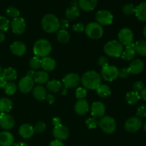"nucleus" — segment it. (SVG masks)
<instances>
[{
    "instance_id": "obj_1",
    "label": "nucleus",
    "mask_w": 146,
    "mask_h": 146,
    "mask_svg": "<svg viewBox=\"0 0 146 146\" xmlns=\"http://www.w3.org/2000/svg\"><path fill=\"white\" fill-rule=\"evenodd\" d=\"M81 82L86 89L96 90L101 84V76L95 71H86L81 78Z\"/></svg>"
},
{
    "instance_id": "obj_2",
    "label": "nucleus",
    "mask_w": 146,
    "mask_h": 146,
    "mask_svg": "<svg viewBox=\"0 0 146 146\" xmlns=\"http://www.w3.org/2000/svg\"><path fill=\"white\" fill-rule=\"evenodd\" d=\"M41 27L45 32L53 34L60 29L59 20L54 14H48L41 20Z\"/></svg>"
},
{
    "instance_id": "obj_3",
    "label": "nucleus",
    "mask_w": 146,
    "mask_h": 146,
    "mask_svg": "<svg viewBox=\"0 0 146 146\" xmlns=\"http://www.w3.org/2000/svg\"><path fill=\"white\" fill-rule=\"evenodd\" d=\"M52 47L49 41L44 38L37 40L33 47V52L34 56L40 58L48 56L51 53Z\"/></svg>"
},
{
    "instance_id": "obj_4",
    "label": "nucleus",
    "mask_w": 146,
    "mask_h": 146,
    "mask_svg": "<svg viewBox=\"0 0 146 146\" xmlns=\"http://www.w3.org/2000/svg\"><path fill=\"white\" fill-rule=\"evenodd\" d=\"M104 51L108 56L113 58L121 57L123 51V46L118 41H109L104 45Z\"/></svg>"
},
{
    "instance_id": "obj_5",
    "label": "nucleus",
    "mask_w": 146,
    "mask_h": 146,
    "mask_svg": "<svg viewBox=\"0 0 146 146\" xmlns=\"http://www.w3.org/2000/svg\"><path fill=\"white\" fill-rule=\"evenodd\" d=\"M85 32L90 38L97 40L103 36L104 31L101 24L97 22H90L85 27Z\"/></svg>"
},
{
    "instance_id": "obj_6",
    "label": "nucleus",
    "mask_w": 146,
    "mask_h": 146,
    "mask_svg": "<svg viewBox=\"0 0 146 146\" xmlns=\"http://www.w3.org/2000/svg\"><path fill=\"white\" fill-rule=\"evenodd\" d=\"M98 126L106 134H112L116 129V123L113 118L106 115L101 117L98 121Z\"/></svg>"
},
{
    "instance_id": "obj_7",
    "label": "nucleus",
    "mask_w": 146,
    "mask_h": 146,
    "mask_svg": "<svg viewBox=\"0 0 146 146\" xmlns=\"http://www.w3.org/2000/svg\"><path fill=\"white\" fill-rule=\"evenodd\" d=\"M101 77L105 81L112 82L118 77V69L115 66L108 65L101 69Z\"/></svg>"
},
{
    "instance_id": "obj_8",
    "label": "nucleus",
    "mask_w": 146,
    "mask_h": 146,
    "mask_svg": "<svg viewBox=\"0 0 146 146\" xmlns=\"http://www.w3.org/2000/svg\"><path fill=\"white\" fill-rule=\"evenodd\" d=\"M96 19L101 26H108L113 23V16L108 10H100L96 14Z\"/></svg>"
},
{
    "instance_id": "obj_9",
    "label": "nucleus",
    "mask_w": 146,
    "mask_h": 146,
    "mask_svg": "<svg viewBox=\"0 0 146 146\" xmlns=\"http://www.w3.org/2000/svg\"><path fill=\"white\" fill-rule=\"evenodd\" d=\"M142 121L137 116L131 117L125 123L124 128L129 133H135L139 131L142 127Z\"/></svg>"
},
{
    "instance_id": "obj_10",
    "label": "nucleus",
    "mask_w": 146,
    "mask_h": 146,
    "mask_svg": "<svg viewBox=\"0 0 146 146\" xmlns=\"http://www.w3.org/2000/svg\"><path fill=\"white\" fill-rule=\"evenodd\" d=\"M62 82L66 88H72L77 87L81 82V78L75 73H70L64 77Z\"/></svg>"
},
{
    "instance_id": "obj_11",
    "label": "nucleus",
    "mask_w": 146,
    "mask_h": 146,
    "mask_svg": "<svg viewBox=\"0 0 146 146\" xmlns=\"http://www.w3.org/2000/svg\"><path fill=\"white\" fill-rule=\"evenodd\" d=\"M119 42L123 46H127L132 44L134 36L132 30L129 28H123L118 34Z\"/></svg>"
},
{
    "instance_id": "obj_12",
    "label": "nucleus",
    "mask_w": 146,
    "mask_h": 146,
    "mask_svg": "<svg viewBox=\"0 0 146 146\" xmlns=\"http://www.w3.org/2000/svg\"><path fill=\"white\" fill-rule=\"evenodd\" d=\"M11 29L13 32L16 34H22L26 30V22L25 20L22 17H17L13 19L11 21Z\"/></svg>"
},
{
    "instance_id": "obj_13",
    "label": "nucleus",
    "mask_w": 146,
    "mask_h": 146,
    "mask_svg": "<svg viewBox=\"0 0 146 146\" xmlns=\"http://www.w3.org/2000/svg\"><path fill=\"white\" fill-rule=\"evenodd\" d=\"M18 87L19 91L23 94H28L33 90L34 87V81L33 78L24 76L19 81Z\"/></svg>"
},
{
    "instance_id": "obj_14",
    "label": "nucleus",
    "mask_w": 146,
    "mask_h": 146,
    "mask_svg": "<svg viewBox=\"0 0 146 146\" xmlns=\"http://www.w3.org/2000/svg\"><path fill=\"white\" fill-rule=\"evenodd\" d=\"M52 133L54 138L56 140H58V141H61L66 140L68 138V135H69L68 129L61 123L54 126Z\"/></svg>"
},
{
    "instance_id": "obj_15",
    "label": "nucleus",
    "mask_w": 146,
    "mask_h": 146,
    "mask_svg": "<svg viewBox=\"0 0 146 146\" xmlns=\"http://www.w3.org/2000/svg\"><path fill=\"white\" fill-rule=\"evenodd\" d=\"M15 121L8 113H1L0 114V126L4 130H11L14 128Z\"/></svg>"
},
{
    "instance_id": "obj_16",
    "label": "nucleus",
    "mask_w": 146,
    "mask_h": 146,
    "mask_svg": "<svg viewBox=\"0 0 146 146\" xmlns=\"http://www.w3.org/2000/svg\"><path fill=\"white\" fill-rule=\"evenodd\" d=\"M91 113L93 117L97 118H101L104 116L106 113V106L101 101H96L93 103L91 108Z\"/></svg>"
},
{
    "instance_id": "obj_17",
    "label": "nucleus",
    "mask_w": 146,
    "mask_h": 146,
    "mask_svg": "<svg viewBox=\"0 0 146 146\" xmlns=\"http://www.w3.org/2000/svg\"><path fill=\"white\" fill-rule=\"evenodd\" d=\"M10 49L13 54L17 56H21L27 51V46L21 41H14L10 46Z\"/></svg>"
},
{
    "instance_id": "obj_18",
    "label": "nucleus",
    "mask_w": 146,
    "mask_h": 146,
    "mask_svg": "<svg viewBox=\"0 0 146 146\" xmlns=\"http://www.w3.org/2000/svg\"><path fill=\"white\" fill-rule=\"evenodd\" d=\"M34 133L35 131H34V127L29 123L23 124L19 127V133L20 136H21L24 139L31 138L34 135Z\"/></svg>"
},
{
    "instance_id": "obj_19",
    "label": "nucleus",
    "mask_w": 146,
    "mask_h": 146,
    "mask_svg": "<svg viewBox=\"0 0 146 146\" xmlns=\"http://www.w3.org/2000/svg\"><path fill=\"white\" fill-rule=\"evenodd\" d=\"M130 73L134 75H138L141 74L144 69V63L141 59H135L130 64L128 67Z\"/></svg>"
},
{
    "instance_id": "obj_20",
    "label": "nucleus",
    "mask_w": 146,
    "mask_h": 146,
    "mask_svg": "<svg viewBox=\"0 0 146 146\" xmlns=\"http://www.w3.org/2000/svg\"><path fill=\"white\" fill-rule=\"evenodd\" d=\"M74 110L78 115H84L89 111V105L85 99L78 100L75 104Z\"/></svg>"
},
{
    "instance_id": "obj_21",
    "label": "nucleus",
    "mask_w": 146,
    "mask_h": 146,
    "mask_svg": "<svg viewBox=\"0 0 146 146\" xmlns=\"http://www.w3.org/2000/svg\"><path fill=\"white\" fill-rule=\"evenodd\" d=\"M14 144V138L12 134L8 131L0 133V145L12 146Z\"/></svg>"
},
{
    "instance_id": "obj_22",
    "label": "nucleus",
    "mask_w": 146,
    "mask_h": 146,
    "mask_svg": "<svg viewBox=\"0 0 146 146\" xmlns=\"http://www.w3.org/2000/svg\"><path fill=\"white\" fill-rule=\"evenodd\" d=\"M56 66V61L53 58L50 56L44 57L41 58V66L44 71L48 72V71H52L55 69Z\"/></svg>"
},
{
    "instance_id": "obj_23",
    "label": "nucleus",
    "mask_w": 146,
    "mask_h": 146,
    "mask_svg": "<svg viewBox=\"0 0 146 146\" xmlns=\"http://www.w3.org/2000/svg\"><path fill=\"white\" fill-rule=\"evenodd\" d=\"M135 45L133 43L129 44V45L125 46V49L123 51L122 54H121V57L124 60L126 61H131L135 57Z\"/></svg>"
},
{
    "instance_id": "obj_24",
    "label": "nucleus",
    "mask_w": 146,
    "mask_h": 146,
    "mask_svg": "<svg viewBox=\"0 0 146 146\" xmlns=\"http://www.w3.org/2000/svg\"><path fill=\"white\" fill-rule=\"evenodd\" d=\"M97 0H78V5L83 11H91L96 7Z\"/></svg>"
},
{
    "instance_id": "obj_25",
    "label": "nucleus",
    "mask_w": 146,
    "mask_h": 146,
    "mask_svg": "<svg viewBox=\"0 0 146 146\" xmlns=\"http://www.w3.org/2000/svg\"><path fill=\"white\" fill-rule=\"evenodd\" d=\"M47 92L46 88L41 85H37L33 88V96L38 101H44L47 96Z\"/></svg>"
},
{
    "instance_id": "obj_26",
    "label": "nucleus",
    "mask_w": 146,
    "mask_h": 146,
    "mask_svg": "<svg viewBox=\"0 0 146 146\" xmlns=\"http://www.w3.org/2000/svg\"><path fill=\"white\" fill-rule=\"evenodd\" d=\"M135 17L139 21L146 22V2H142L135 7Z\"/></svg>"
},
{
    "instance_id": "obj_27",
    "label": "nucleus",
    "mask_w": 146,
    "mask_h": 146,
    "mask_svg": "<svg viewBox=\"0 0 146 146\" xmlns=\"http://www.w3.org/2000/svg\"><path fill=\"white\" fill-rule=\"evenodd\" d=\"M1 76L7 80V81H12L17 79V71L12 67H8L3 70Z\"/></svg>"
},
{
    "instance_id": "obj_28",
    "label": "nucleus",
    "mask_w": 146,
    "mask_h": 146,
    "mask_svg": "<svg viewBox=\"0 0 146 146\" xmlns=\"http://www.w3.org/2000/svg\"><path fill=\"white\" fill-rule=\"evenodd\" d=\"M33 79L34 82L37 83L38 84H44L48 82L49 76L47 72L44 71H40L36 73Z\"/></svg>"
},
{
    "instance_id": "obj_29",
    "label": "nucleus",
    "mask_w": 146,
    "mask_h": 146,
    "mask_svg": "<svg viewBox=\"0 0 146 146\" xmlns=\"http://www.w3.org/2000/svg\"><path fill=\"white\" fill-rule=\"evenodd\" d=\"M140 99H141V95L139 93L134 91H129L125 95V101L130 105H135L139 101Z\"/></svg>"
},
{
    "instance_id": "obj_30",
    "label": "nucleus",
    "mask_w": 146,
    "mask_h": 146,
    "mask_svg": "<svg viewBox=\"0 0 146 146\" xmlns=\"http://www.w3.org/2000/svg\"><path fill=\"white\" fill-rule=\"evenodd\" d=\"M66 17L68 20H75L80 16L79 9L78 7H71L66 10Z\"/></svg>"
},
{
    "instance_id": "obj_31",
    "label": "nucleus",
    "mask_w": 146,
    "mask_h": 146,
    "mask_svg": "<svg viewBox=\"0 0 146 146\" xmlns=\"http://www.w3.org/2000/svg\"><path fill=\"white\" fill-rule=\"evenodd\" d=\"M13 107L12 101L7 98L0 99V111L1 113H9Z\"/></svg>"
},
{
    "instance_id": "obj_32",
    "label": "nucleus",
    "mask_w": 146,
    "mask_h": 146,
    "mask_svg": "<svg viewBox=\"0 0 146 146\" xmlns=\"http://www.w3.org/2000/svg\"><path fill=\"white\" fill-rule=\"evenodd\" d=\"M96 93L101 98H107L111 94V89L106 84H101L96 88Z\"/></svg>"
},
{
    "instance_id": "obj_33",
    "label": "nucleus",
    "mask_w": 146,
    "mask_h": 146,
    "mask_svg": "<svg viewBox=\"0 0 146 146\" xmlns=\"http://www.w3.org/2000/svg\"><path fill=\"white\" fill-rule=\"evenodd\" d=\"M61 83L58 80H51L46 83V88L49 91L53 93H57L61 89Z\"/></svg>"
},
{
    "instance_id": "obj_34",
    "label": "nucleus",
    "mask_w": 146,
    "mask_h": 146,
    "mask_svg": "<svg viewBox=\"0 0 146 146\" xmlns=\"http://www.w3.org/2000/svg\"><path fill=\"white\" fill-rule=\"evenodd\" d=\"M135 45V52L143 56H146V40H139Z\"/></svg>"
},
{
    "instance_id": "obj_35",
    "label": "nucleus",
    "mask_w": 146,
    "mask_h": 146,
    "mask_svg": "<svg viewBox=\"0 0 146 146\" xmlns=\"http://www.w3.org/2000/svg\"><path fill=\"white\" fill-rule=\"evenodd\" d=\"M56 39L61 44H67L70 40V35L66 30L61 29L57 32Z\"/></svg>"
},
{
    "instance_id": "obj_36",
    "label": "nucleus",
    "mask_w": 146,
    "mask_h": 146,
    "mask_svg": "<svg viewBox=\"0 0 146 146\" xmlns=\"http://www.w3.org/2000/svg\"><path fill=\"white\" fill-rule=\"evenodd\" d=\"M4 91L7 95H14L17 91V86L16 84H14L12 81L7 82L4 87Z\"/></svg>"
},
{
    "instance_id": "obj_37",
    "label": "nucleus",
    "mask_w": 146,
    "mask_h": 146,
    "mask_svg": "<svg viewBox=\"0 0 146 146\" xmlns=\"http://www.w3.org/2000/svg\"><path fill=\"white\" fill-rule=\"evenodd\" d=\"M29 66L31 69L37 70L41 66V59L38 57L33 56L29 61Z\"/></svg>"
},
{
    "instance_id": "obj_38",
    "label": "nucleus",
    "mask_w": 146,
    "mask_h": 146,
    "mask_svg": "<svg viewBox=\"0 0 146 146\" xmlns=\"http://www.w3.org/2000/svg\"><path fill=\"white\" fill-rule=\"evenodd\" d=\"M9 21L5 17L0 16V31H7L9 28Z\"/></svg>"
},
{
    "instance_id": "obj_39",
    "label": "nucleus",
    "mask_w": 146,
    "mask_h": 146,
    "mask_svg": "<svg viewBox=\"0 0 146 146\" xmlns=\"http://www.w3.org/2000/svg\"><path fill=\"white\" fill-rule=\"evenodd\" d=\"M7 14L8 17H11V18H17V17H19L20 12L19 11L18 9H17L14 7H9L7 8Z\"/></svg>"
},
{
    "instance_id": "obj_40",
    "label": "nucleus",
    "mask_w": 146,
    "mask_h": 146,
    "mask_svg": "<svg viewBox=\"0 0 146 146\" xmlns=\"http://www.w3.org/2000/svg\"><path fill=\"white\" fill-rule=\"evenodd\" d=\"M86 125L89 129H94V128H96L97 126H98V121L94 117L88 118L86 120Z\"/></svg>"
},
{
    "instance_id": "obj_41",
    "label": "nucleus",
    "mask_w": 146,
    "mask_h": 146,
    "mask_svg": "<svg viewBox=\"0 0 146 146\" xmlns=\"http://www.w3.org/2000/svg\"><path fill=\"white\" fill-rule=\"evenodd\" d=\"M122 11L123 13L124 14H125V15H132V14H135V7L133 4H125V5H124L123 7Z\"/></svg>"
},
{
    "instance_id": "obj_42",
    "label": "nucleus",
    "mask_w": 146,
    "mask_h": 146,
    "mask_svg": "<svg viewBox=\"0 0 146 146\" xmlns=\"http://www.w3.org/2000/svg\"><path fill=\"white\" fill-rule=\"evenodd\" d=\"M87 96V91L85 88L79 87L76 91V96L78 100H84Z\"/></svg>"
},
{
    "instance_id": "obj_43",
    "label": "nucleus",
    "mask_w": 146,
    "mask_h": 146,
    "mask_svg": "<svg viewBox=\"0 0 146 146\" xmlns=\"http://www.w3.org/2000/svg\"><path fill=\"white\" fill-rule=\"evenodd\" d=\"M34 131L36 133H42L43 132L46 131V124L44 122H38L36 124L35 126L34 127Z\"/></svg>"
},
{
    "instance_id": "obj_44",
    "label": "nucleus",
    "mask_w": 146,
    "mask_h": 146,
    "mask_svg": "<svg viewBox=\"0 0 146 146\" xmlns=\"http://www.w3.org/2000/svg\"><path fill=\"white\" fill-rule=\"evenodd\" d=\"M130 74H131V73H130L129 69L126 67L118 70V76L121 77V78H127L129 76Z\"/></svg>"
},
{
    "instance_id": "obj_45",
    "label": "nucleus",
    "mask_w": 146,
    "mask_h": 146,
    "mask_svg": "<svg viewBox=\"0 0 146 146\" xmlns=\"http://www.w3.org/2000/svg\"><path fill=\"white\" fill-rule=\"evenodd\" d=\"M73 31L77 33H82L85 31V26L82 23H76L72 27Z\"/></svg>"
},
{
    "instance_id": "obj_46",
    "label": "nucleus",
    "mask_w": 146,
    "mask_h": 146,
    "mask_svg": "<svg viewBox=\"0 0 146 146\" xmlns=\"http://www.w3.org/2000/svg\"><path fill=\"white\" fill-rule=\"evenodd\" d=\"M137 117L138 118H143L146 116V106L142 105L139 106L137 109Z\"/></svg>"
},
{
    "instance_id": "obj_47",
    "label": "nucleus",
    "mask_w": 146,
    "mask_h": 146,
    "mask_svg": "<svg viewBox=\"0 0 146 146\" xmlns=\"http://www.w3.org/2000/svg\"><path fill=\"white\" fill-rule=\"evenodd\" d=\"M144 88V84L142 81H136L133 85V89L135 92H141Z\"/></svg>"
},
{
    "instance_id": "obj_48",
    "label": "nucleus",
    "mask_w": 146,
    "mask_h": 146,
    "mask_svg": "<svg viewBox=\"0 0 146 146\" xmlns=\"http://www.w3.org/2000/svg\"><path fill=\"white\" fill-rule=\"evenodd\" d=\"M98 64L101 67L106 66L108 65V59L105 56H101L98 58Z\"/></svg>"
},
{
    "instance_id": "obj_49",
    "label": "nucleus",
    "mask_w": 146,
    "mask_h": 146,
    "mask_svg": "<svg viewBox=\"0 0 146 146\" xmlns=\"http://www.w3.org/2000/svg\"><path fill=\"white\" fill-rule=\"evenodd\" d=\"M59 27L61 29L66 30L69 27V21L66 19H62L59 21Z\"/></svg>"
},
{
    "instance_id": "obj_50",
    "label": "nucleus",
    "mask_w": 146,
    "mask_h": 146,
    "mask_svg": "<svg viewBox=\"0 0 146 146\" xmlns=\"http://www.w3.org/2000/svg\"><path fill=\"white\" fill-rule=\"evenodd\" d=\"M49 146H65V145H64L62 141L55 139L51 141Z\"/></svg>"
},
{
    "instance_id": "obj_51",
    "label": "nucleus",
    "mask_w": 146,
    "mask_h": 146,
    "mask_svg": "<svg viewBox=\"0 0 146 146\" xmlns=\"http://www.w3.org/2000/svg\"><path fill=\"white\" fill-rule=\"evenodd\" d=\"M46 99L48 101V104H53L54 103V101H55V97H54V96L52 95V94H48V95H47Z\"/></svg>"
},
{
    "instance_id": "obj_52",
    "label": "nucleus",
    "mask_w": 146,
    "mask_h": 146,
    "mask_svg": "<svg viewBox=\"0 0 146 146\" xmlns=\"http://www.w3.org/2000/svg\"><path fill=\"white\" fill-rule=\"evenodd\" d=\"M7 84V81L2 76H0V88H4L6 84Z\"/></svg>"
},
{
    "instance_id": "obj_53",
    "label": "nucleus",
    "mask_w": 146,
    "mask_h": 146,
    "mask_svg": "<svg viewBox=\"0 0 146 146\" xmlns=\"http://www.w3.org/2000/svg\"><path fill=\"white\" fill-rule=\"evenodd\" d=\"M52 123L53 125H54V126H56V125H59V124H61V119H60V118H58V117H56V118H54L52 120Z\"/></svg>"
},
{
    "instance_id": "obj_54",
    "label": "nucleus",
    "mask_w": 146,
    "mask_h": 146,
    "mask_svg": "<svg viewBox=\"0 0 146 146\" xmlns=\"http://www.w3.org/2000/svg\"><path fill=\"white\" fill-rule=\"evenodd\" d=\"M35 74H36V72L34 71V70L31 69V70H29V71H27L26 76L29 77V78H34V76H35Z\"/></svg>"
},
{
    "instance_id": "obj_55",
    "label": "nucleus",
    "mask_w": 146,
    "mask_h": 146,
    "mask_svg": "<svg viewBox=\"0 0 146 146\" xmlns=\"http://www.w3.org/2000/svg\"><path fill=\"white\" fill-rule=\"evenodd\" d=\"M141 98L146 102V87H144L143 89L141 91Z\"/></svg>"
},
{
    "instance_id": "obj_56",
    "label": "nucleus",
    "mask_w": 146,
    "mask_h": 146,
    "mask_svg": "<svg viewBox=\"0 0 146 146\" xmlns=\"http://www.w3.org/2000/svg\"><path fill=\"white\" fill-rule=\"evenodd\" d=\"M5 40V35L2 31H0V43H2Z\"/></svg>"
},
{
    "instance_id": "obj_57",
    "label": "nucleus",
    "mask_w": 146,
    "mask_h": 146,
    "mask_svg": "<svg viewBox=\"0 0 146 146\" xmlns=\"http://www.w3.org/2000/svg\"><path fill=\"white\" fill-rule=\"evenodd\" d=\"M14 146H28L27 144L24 142H18L17 143L14 144Z\"/></svg>"
},
{
    "instance_id": "obj_58",
    "label": "nucleus",
    "mask_w": 146,
    "mask_h": 146,
    "mask_svg": "<svg viewBox=\"0 0 146 146\" xmlns=\"http://www.w3.org/2000/svg\"><path fill=\"white\" fill-rule=\"evenodd\" d=\"M71 7H78V1H76V0L71 1Z\"/></svg>"
},
{
    "instance_id": "obj_59",
    "label": "nucleus",
    "mask_w": 146,
    "mask_h": 146,
    "mask_svg": "<svg viewBox=\"0 0 146 146\" xmlns=\"http://www.w3.org/2000/svg\"><path fill=\"white\" fill-rule=\"evenodd\" d=\"M143 34H144V36H145L146 38V24L145 27H144V29H143Z\"/></svg>"
},
{
    "instance_id": "obj_60",
    "label": "nucleus",
    "mask_w": 146,
    "mask_h": 146,
    "mask_svg": "<svg viewBox=\"0 0 146 146\" xmlns=\"http://www.w3.org/2000/svg\"><path fill=\"white\" fill-rule=\"evenodd\" d=\"M62 94H66V89H65V88H64V89H62Z\"/></svg>"
},
{
    "instance_id": "obj_61",
    "label": "nucleus",
    "mask_w": 146,
    "mask_h": 146,
    "mask_svg": "<svg viewBox=\"0 0 146 146\" xmlns=\"http://www.w3.org/2000/svg\"><path fill=\"white\" fill-rule=\"evenodd\" d=\"M2 71H3L2 68H1V66H0V76H1V74H2Z\"/></svg>"
},
{
    "instance_id": "obj_62",
    "label": "nucleus",
    "mask_w": 146,
    "mask_h": 146,
    "mask_svg": "<svg viewBox=\"0 0 146 146\" xmlns=\"http://www.w3.org/2000/svg\"><path fill=\"white\" fill-rule=\"evenodd\" d=\"M144 130H145V132H146V121H145V123H144Z\"/></svg>"
},
{
    "instance_id": "obj_63",
    "label": "nucleus",
    "mask_w": 146,
    "mask_h": 146,
    "mask_svg": "<svg viewBox=\"0 0 146 146\" xmlns=\"http://www.w3.org/2000/svg\"><path fill=\"white\" fill-rule=\"evenodd\" d=\"M1 111H0V114H1Z\"/></svg>"
}]
</instances>
